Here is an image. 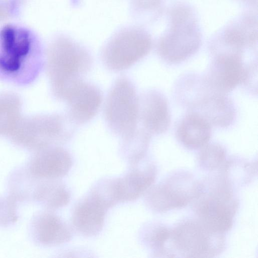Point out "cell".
<instances>
[{
	"label": "cell",
	"mask_w": 258,
	"mask_h": 258,
	"mask_svg": "<svg viewBox=\"0 0 258 258\" xmlns=\"http://www.w3.org/2000/svg\"><path fill=\"white\" fill-rule=\"evenodd\" d=\"M43 51L35 34L16 24L0 28V80L16 85L32 83L44 64Z\"/></svg>",
	"instance_id": "obj_1"
},
{
	"label": "cell",
	"mask_w": 258,
	"mask_h": 258,
	"mask_svg": "<svg viewBox=\"0 0 258 258\" xmlns=\"http://www.w3.org/2000/svg\"><path fill=\"white\" fill-rule=\"evenodd\" d=\"M93 59L87 49L71 38L60 36L49 46L46 71L54 97L61 100L66 90L91 69Z\"/></svg>",
	"instance_id": "obj_2"
},
{
	"label": "cell",
	"mask_w": 258,
	"mask_h": 258,
	"mask_svg": "<svg viewBox=\"0 0 258 258\" xmlns=\"http://www.w3.org/2000/svg\"><path fill=\"white\" fill-rule=\"evenodd\" d=\"M223 175L200 182L194 210L199 220L212 231L224 234L232 227L239 202Z\"/></svg>",
	"instance_id": "obj_3"
},
{
	"label": "cell",
	"mask_w": 258,
	"mask_h": 258,
	"mask_svg": "<svg viewBox=\"0 0 258 258\" xmlns=\"http://www.w3.org/2000/svg\"><path fill=\"white\" fill-rule=\"evenodd\" d=\"M74 124L67 115H38L20 120L11 137L16 145L36 152L68 142L74 134Z\"/></svg>",
	"instance_id": "obj_4"
},
{
	"label": "cell",
	"mask_w": 258,
	"mask_h": 258,
	"mask_svg": "<svg viewBox=\"0 0 258 258\" xmlns=\"http://www.w3.org/2000/svg\"><path fill=\"white\" fill-rule=\"evenodd\" d=\"M225 247L224 234L211 231L198 220H187L173 229L167 244L169 257H213Z\"/></svg>",
	"instance_id": "obj_5"
},
{
	"label": "cell",
	"mask_w": 258,
	"mask_h": 258,
	"mask_svg": "<svg viewBox=\"0 0 258 258\" xmlns=\"http://www.w3.org/2000/svg\"><path fill=\"white\" fill-rule=\"evenodd\" d=\"M104 114L110 130L121 138L137 128L139 98L127 77H120L112 85L106 98Z\"/></svg>",
	"instance_id": "obj_6"
},
{
	"label": "cell",
	"mask_w": 258,
	"mask_h": 258,
	"mask_svg": "<svg viewBox=\"0 0 258 258\" xmlns=\"http://www.w3.org/2000/svg\"><path fill=\"white\" fill-rule=\"evenodd\" d=\"M200 190V182L191 173L174 171L149 188L145 202L153 212L164 213L187 206L197 198Z\"/></svg>",
	"instance_id": "obj_7"
},
{
	"label": "cell",
	"mask_w": 258,
	"mask_h": 258,
	"mask_svg": "<svg viewBox=\"0 0 258 258\" xmlns=\"http://www.w3.org/2000/svg\"><path fill=\"white\" fill-rule=\"evenodd\" d=\"M152 40L144 30L136 27L116 33L104 46L101 54L106 68L114 72L126 70L148 54Z\"/></svg>",
	"instance_id": "obj_8"
},
{
	"label": "cell",
	"mask_w": 258,
	"mask_h": 258,
	"mask_svg": "<svg viewBox=\"0 0 258 258\" xmlns=\"http://www.w3.org/2000/svg\"><path fill=\"white\" fill-rule=\"evenodd\" d=\"M172 21L170 31L160 41L158 50L165 61L177 63L188 58L198 50L201 38L187 10L180 8L176 10Z\"/></svg>",
	"instance_id": "obj_9"
},
{
	"label": "cell",
	"mask_w": 258,
	"mask_h": 258,
	"mask_svg": "<svg viewBox=\"0 0 258 258\" xmlns=\"http://www.w3.org/2000/svg\"><path fill=\"white\" fill-rule=\"evenodd\" d=\"M72 165L69 152L58 146L36 151L20 170L33 180L59 179L69 173Z\"/></svg>",
	"instance_id": "obj_10"
},
{
	"label": "cell",
	"mask_w": 258,
	"mask_h": 258,
	"mask_svg": "<svg viewBox=\"0 0 258 258\" xmlns=\"http://www.w3.org/2000/svg\"><path fill=\"white\" fill-rule=\"evenodd\" d=\"M62 101L67 103V115L70 120L74 124H83L98 113L102 94L97 87L81 79L67 90Z\"/></svg>",
	"instance_id": "obj_11"
},
{
	"label": "cell",
	"mask_w": 258,
	"mask_h": 258,
	"mask_svg": "<svg viewBox=\"0 0 258 258\" xmlns=\"http://www.w3.org/2000/svg\"><path fill=\"white\" fill-rule=\"evenodd\" d=\"M247 75L239 55L222 54L211 64L208 80L212 87L223 93L232 91L244 82Z\"/></svg>",
	"instance_id": "obj_12"
},
{
	"label": "cell",
	"mask_w": 258,
	"mask_h": 258,
	"mask_svg": "<svg viewBox=\"0 0 258 258\" xmlns=\"http://www.w3.org/2000/svg\"><path fill=\"white\" fill-rule=\"evenodd\" d=\"M131 165L121 177L115 178V188L119 202L134 201L145 194L154 183L156 166L152 163Z\"/></svg>",
	"instance_id": "obj_13"
},
{
	"label": "cell",
	"mask_w": 258,
	"mask_h": 258,
	"mask_svg": "<svg viewBox=\"0 0 258 258\" xmlns=\"http://www.w3.org/2000/svg\"><path fill=\"white\" fill-rule=\"evenodd\" d=\"M107 209L91 192L75 206L72 222L75 230L83 236L93 237L102 231Z\"/></svg>",
	"instance_id": "obj_14"
},
{
	"label": "cell",
	"mask_w": 258,
	"mask_h": 258,
	"mask_svg": "<svg viewBox=\"0 0 258 258\" xmlns=\"http://www.w3.org/2000/svg\"><path fill=\"white\" fill-rule=\"evenodd\" d=\"M139 119L150 134L165 132L170 123L167 100L158 91L151 90L139 98Z\"/></svg>",
	"instance_id": "obj_15"
},
{
	"label": "cell",
	"mask_w": 258,
	"mask_h": 258,
	"mask_svg": "<svg viewBox=\"0 0 258 258\" xmlns=\"http://www.w3.org/2000/svg\"><path fill=\"white\" fill-rule=\"evenodd\" d=\"M30 230L34 241L45 246L63 244L72 237L66 223L51 212H43L35 215L31 223Z\"/></svg>",
	"instance_id": "obj_16"
},
{
	"label": "cell",
	"mask_w": 258,
	"mask_h": 258,
	"mask_svg": "<svg viewBox=\"0 0 258 258\" xmlns=\"http://www.w3.org/2000/svg\"><path fill=\"white\" fill-rule=\"evenodd\" d=\"M27 201H35L50 210L67 205L71 194L67 186L60 179L30 180Z\"/></svg>",
	"instance_id": "obj_17"
},
{
	"label": "cell",
	"mask_w": 258,
	"mask_h": 258,
	"mask_svg": "<svg viewBox=\"0 0 258 258\" xmlns=\"http://www.w3.org/2000/svg\"><path fill=\"white\" fill-rule=\"evenodd\" d=\"M177 138L186 148L196 150L208 144L211 137V124L198 113L187 115L179 124Z\"/></svg>",
	"instance_id": "obj_18"
},
{
	"label": "cell",
	"mask_w": 258,
	"mask_h": 258,
	"mask_svg": "<svg viewBox=\"0 0 258 258\" xmlns=\"http://www.w3.org/2000/svg\"><path fill=\"white\" fill-rule=\"evenodd\" d=\"M222 95L212 96L201 102L203 114L201 115L210 124L226 127L233 120L234 110L232 103L228 98Z\"/></svg>",
	"instance_id": "obj_19"
},
{
	"label": "cell",
	"mask_w": 258,
	"mask_h": 258,
	"mask_svg": "<svg viewBox=\"0 0 258 258\" xmlns=\"http://www.w3.org/2000/svg\"><path fill=\"white\" fill-rule=\"evenodd\" d=\"M122 139L121 152L124 158L131 165L140 163L148 150L150 134L145 129L137 128Z\"/></svg>",
	"instance_id": "obj_20"
},
{
	"label": "cell",
	"mask_w": 258,
	"mask_h": 258,
	"mask_svg": "<svg viewBox=\"0 0 258 258\" xmlns=\"http://www.w3.org/2000/svg\"><path fill=\"white\" fill-rule=\"evenodd\" d=\"M20 108L21 102L15 95H0V135L12 136L21 120Z\"/></svg>",
	"instance_id": "obj_21"
},
{
	"label": "cell",
	"mask_w": 258,
	"mask_h": 258,
	"mask_svg": "<svg viewBox=\"0 0 258 258\" xmlns=\"http://www.w3.org/2000/svg\"><path fill=\"white\" fill-rule=\"evenodd\" d=\"M171 229L160 224L146 226L142 234L144 244L155 257H166V245L170 238Z\"/></svg>",
	"instance_id": "obj_22"
},
{
	"label": "cell",
	"mask_w": 258,
	"mask_h": 258,
	"mask_svg": "<svg viewBox=\"0 0 258 258\" xmlns=\"http://www.w3.org/2000/svg\"><path fill=\"white\" fill-rule=\"evenodd\" d=\"M225 149L218 143L207 144L201 148L198 162L201 169L212 171L221 169L226 160Z\"/></svg>",
	"instance_id": "obj_23"
},
{
	"label": "cell",
	"mask_w": 258,
	"mask_h": 258,
	"mask_svg": "<svg viewBox=\"0 0 258 258\" xmlns=\"http://www.w3.org/2000/svg\"><path fill=\"white\" fill-rule=\"evenodd\" d=\"M18 200L13 195L0 197V226H8L16 222Z\"/></svg>",
	"instance_id": "obj_24"
},
{
	"label": "cell",
	"mask_w": 258,
	"mask_h": 258,
	"mask_svg": "<svg viewBox=\"0 0 258 258\" xmlns=\"http://www.w3.org/2000/svg\"><path fill=\"white\" fill-rule=\"evenodd\" d=\"M254 34H246L239 28L229 30L225 34V42L228 45L237 47H242L252 43L255 40Z\"/></svg>",
	"instance_id": "obj_25"
}]
</instances>
